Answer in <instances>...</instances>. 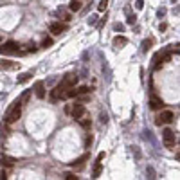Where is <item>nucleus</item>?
Listing matches in <instances>:
<instances>
[{
	"mask_svg": "<svg viewBox=\"0 0 180 180\" xmlns=\"http://www.w3.org/2000/svg\"><path fill=\"white\" fill-rule=\"evenodd\" d=\"M20 115H22V103H20V99H16L11 104V108L7 110V114H5V122L11 124V122L20 119Z\"/></svg>",
	"mask_w": 180,
	"mask_h": 180,
	"instance_id": "obj_1",
	"label": "nucleus"
},
{
	"mask_svg": "<svg viewBox=\"0 0 180 180\" xmlns=\"http://www.w3.org/2000/svg\"><path fill=\"white\" fill-rule=\"evenodd\" d=\"M173 119H175V114L173 112H169V110H164V112H160L159 115H157V124L159 126H162V124H169V122H173Z\"/></svg>",
	"mask_w": 180,
	"mask_h": 180,
	"instance_id": "obj_2",
	"label": "nucleus"
},
{
	"mask_svg": "<svg viewBox=\"0 0 180 180\" xmlns=\"http://www.w3.org/2000/svg\"><path fill=\"white\" fill-rule=\"evenodd\" d=\"M20 51V45L16 41H7L4 45H0V52L2 54H16Z\"/></svg>",
	"mask_w": 180,
	"mask_h": 180,
	"instance_id": "obj_3",
	"label": "nucleus"
},
{
	"mask_svg": "<svg viewBox=\"0 0 180 180\" xmlns=\"http://www.w3.org/2000/svg\"><path fill=\"white\" fill-rule=\"evenodd\" d=\"M65 92H67V88L65 86H61V85H58V86H54L52 90H51V94H49V99L51 101H60V99H65Z\"/></svg>",
	"mask_w": 180,
	"mask_h": 180,
	"instance_id": "obj_4",
	"label": "nucleus"
},
{
	"mask_svg": "<svg viewBox=\"0 0 180 180\" xmlns=\"http://www.w3.org/2000/svg\"><path fill=\"white\" fill-rule=\"evenodd\" d=\"M162 137H164V144H166V148H173V146H175V132H173V130L166 128V130L162 132Z\"/></svg>",
	"mask_w": 180,
	"mask_h": 180,
	"instance_id": "obj_5",
	"label": "nucleus"
},
{
	"mask_svg": "<svg viewBox=\"0 0 180 180\" xmlns=\"http://www.w3.org/2000/svg\"><path fill=\"white\" fill-rule=\"evenodd\" d=\"M76 83H78V76L76 74H67L60 85L65 86V88H72V86H76Z\"/></svg>",
	"mask_w": 180,
	"mask_h": 180,
	"instance_id": "obj_6",
	"label": "nucleus"
},
{
	"mask_svg": "<svg viewBox=\"0 0 180 180\" xmlns=\"http://www.w3.org/2000/svg\"><path fill=\"white\" fill-rule=\"evenodd\" d=\"M70 114H72L74 119H79V117H83V115L86 114V110H85V106H83L81 103H78V104H74V106L70 108Z\"/></svg>",
	"mask_w": 180,
	"mask_h": 180,
	"instance_id": "obj_7",
	"label": "nucleus"
},
{
	"mask_svg": "<svg viewBox=\"0 0 180 180\" xmlns=\"http://www.w3.org/2000/svg\"><path fill=\"white\" fill-rule=\"evenodd\" d=\"M150 108L151 110H162L164 108V101L157 97V96H151V99H150Z\"/></svg>",
	"mask_w": 180,
	"mask_h": 180,
	"instance_id": "obj_8",
	"label": "nucleus"
},
{
	"mask_svg": "<svg viewBox=\"0 0 180 180\" xmlns=\"http://www.w3.org/2000/svg\"><path fill=\"white\" fill-rule=\"evenodd\" d=\"M20 63L16 61H9V60H0V69L2 70H11V69H18Z\"/></svg>",
	"mask_w": 180,
	"mask_h": 180,
	"instance_id": "obj_9",
	"label": "nucleus"
},
{
	"mask_svg": "<svg viewBox=\"0 0 180 180\" xmlns=\"http://www.w3.org/2000/svg\"><path fill=\"white\" fill-rule=\"evenodd\" d=\"M34 94H36L38 99H43V97H45V85H43V81H36V85H34Z\"/></svg>",
	"mask_w": 180,
	"mask_h": 180,
	"instance_id": "obj_10",
	"label": "nucleus"
},
{
	"mask_svg": "<svg viewBox=\"0 0 180 180\" xmlns=\"http://www.w3.org/2000/svg\"><path fill=\"white\" fill-rule=\"evenodd\" d=\"M65 29H67V25H63V23H56V22H54V23H51V27H49V31H51V33H52L54 36L61 34V33H63Z\"/></svg>",
	"mask_w": 180,
	"mask_h": 180,
	"instance_id": "obj_11",
	"label": "nucleus"
},
{
	"mask_svg": "<svg viewBox=\"0 0 180 180\" xmlns=\"http://www.w3.org/2000/svg\"><path fill=\"white\" fill-rule=\"evenodd\" d=\"M88 159H90V155H88V153L81 155L79 159H76L74 162H72V168H78V169H81V168H83V164H85V162H86Z\"/></svg>",
	"mask_w": 180,
	"mask_h": 180,
	"instance_id": "obj_12",
	"label": "nucleus"
},
{
	"mask_svg": "<svg viewBox=\"0 0 180 180\" xmlns=\"http://www.w3.org/2000/svg\"><path fill=\"white\" fill-rule=\"evenodd\" d=\"M126 43H128V40H126L124 36H115V38H114V47H115V49H122Z\"/></svg>",
	"mask_w": 180,
	"mask_h": 180,
	"instance_id": "obj_13",
	"label": "nucleus"
},
{
	"mask_svg": "<svg viewBox=\"0 0 180 180\" xmlns=\"http://www.w3.org/2000/svg\"><path fill=\"white\" fill-rule=\"evenodd\" d=\"M15 162H16V159H13V157H7V155L2 157V166H5V168H13Z\"/></svg>",
	"mask_w": 180,
	"mask_h": 180,
	"instance_id": "obj_14",
	"label": "nucleus"
},
{
	"mask_svg": "<svg viewBox=\"0 0 180 180\" xmlns=\"http://www.w3.org/2000/svg\"><path fill=\"white\" fill-rule=\"evenodd\" d=\"M101 169H103V166H101V160H97L96 164H94V171H92V178H97L101 175Z\"/></svg>",
	"mask_w": 180,
	"mask_h": 180,
	"instance_id": "obj_15",
	"label": "nucleus"
},
{
	"mask_svg": "<svg viewBox=\"0 0 180 180\" xmlns=\"http://www.w3.org/2000/svg\"><path fill=\"white\" fill-rule=\"evenodd\" d=\"M31 78H33V72H23V74H20L16 78V83H25V81H29Z\"/></svg>",
	"mask_w": 180,
	"mask_h": 180,
	"instance_id": "obj_16",
	"label": "nucleus"
},
{
	"mask_svg": "<svg viewBox=\"0 0 180 180\" xmlns=\"http://www.w3.org/2000/svg\"><path fill=\"white\" fill-rule=\"evenodd\" d=\"M69 9H70V11H79V9H81V2H79V0H70Z\"/></svg>",
	"mask_w": 180,
	"mask_h": 180,
	"instance_id": "obj_17",
	"label": "nucleus"
},
{
	"mask_svg": "<svg viewBox=\"0 0 180 180\" xmlns=\"http://www.w3.org/2000/svg\"><path fill=\"white\" fill-rule=\"evenodd\" d=\"M36 49H38V47H36V43H34V41H29V43L25 45V52H34Z\"/></svg>",
	"mask_w": 180,
	"mask_h": 180,
	"instance_id": "obj_18",
	"label": "nucleus"
},
{
	"mask_svg": "<svg viewBox=\"0 0 180 180\" xmlns=\"http://www.w3.org/2000/svg\"><path fill=\"white\" fill-rule=\"evenodd\" d=\"M29 97H31V90H25V92L22 94V97H20V103L22 104H25V103L29 101Z\"/></svg>",
	"mask_w": 180,
	"mask_h": 180,
	"instance_id": "obj_19",
	"label": "nucleus"
},
{
	"mask_svg": "<svg viewBox=\"0 0 180 180\" xmlns=\"http://www.w3.org/2000/svg\"><path fill=\"white\" fill-rule=\"evenodd\" d=\"M51 45H52V38H47V36H45L40 43V47H43V49H47V47H51Z\"/></svg>",
	"mask_w": 180,
	"mask_h": 180,
	"instance_id": "obj_20",
	"label": "nucleus"
},
{
	"mask_svg": "<svg viewBox=\"0 0 180 180\" xmlns=\"http://www.w3.org/2000/svg\"><path fill=\"white\" fill-rule=\"evenodd\" d=\"M88 92H90V88H88V86H85V85H83V86H79V88H76V94H78V96L88 94Z\"/></svg>",
	"mask_w": 180,
	"mask_h": 180,
	"instance_id": "obj_21",
	"label": "nucleus"
},
{
	"mask_svg": "<svg viewBox=\"0 0 180 180\" xmlns=\"http://www.w3.org/2000/svg\"><path fill=\"white\" fill-rule=\"evenodd\" d=\"M108 7V0H99V5H97V9L99 11H104Z\"/></svg>",
	"mask_w": 180,
	"mask_h": 180,
	"instance_id": "obj_22",
	"label": "nucleus"
},
{
	"mask_svg": "<svg viewBox=\"0 0 180 180\" xmlns=\"http://www.w3.org/2000/svg\"><path fill=\"white\" fill-rule=\"evenodd\" d=\"M150 47H151V40H144L142 41V51H144V52H146Z\"/></svg>",
	"mask_w": 180,
	"mask_h": 180,
	"instance_id": "obj_23",
	"label": "nucleus"
},
{
	"mask_svg": "<svg viewBox=\"0 0 180 180\" xmlns=\"http://www.w3.org/2000/svg\"><path fill=\"white\" fill-rule=\"evenodd\" d=\"M128 23H130V25H133V23H135V22H137V16H135V15H128Z\"/></svg>",
	"mask_w": 180,
	"mask_h": 180,
	"instance_id": "obj_24",
	"label": "nucleus"
},
{
	"mask_svg": "<svg viewBox=\"0 0 180 180\" xmlns=\"http://www.w3.org/2000/svg\"><path fill=\"white\" fill-rule=\"evenodd\" d=\"M78 121H81V124H83L85 128H88V126H90V121H88V119H85V115H83V117H79Z\"/></svg>",
	"mask_w": 180,
	"mask_h": 180,
	"instance_id": "obj_25",
	"label": "nucleus"
},
{
	"mask_svg": "<svg viewBox=\"0 0 180 180\" xmlns=\"http://www.w3.org/2000/svg\"><path fill=\"white\" fill-rule=\"evenodd\" d=\"M65 178H67V180H78V177H76V175H72V173H67V175H65Z\"/></svg>",
	"mask_w": 180,
	"mask_h": 180,
	"instance_id": "obj_26",
	"label": "nucleus"
},
{
	"mask_svg": "<svg viewBox=\"0 0 180 180\" xmlns=\"http://www.w3.org/2000/svg\"><path fill=\"white\" fill-rule=\"evenodd\" d=\"M135 7H137V9H142V7H144V2H142V0H137V2H135Z\"/></svg>",
	"mask_w": 180,
	"mask_h": 180,
	"instance_id": "obj_27",
	"label": "nucleus"
},
{
	"mask_svg": "<svg viewBox=\"0 0 180 180\" xmlns=\"http://www.w3.org/2000/svg\"><path fill=\"white\" fill-rule=\"evenodd\" d=\"M7 178V173H5V171H2V173H0V180H5Z\"/></svg>",
	"mask_w": 180,
	"mask_h": 180,
	"instance_id": "obj_28",
	"label": "nucleus"
},
{
	"mask_svg": "<svg viewBox=\"0 0 180 180\" xmlns=\"http://www.w3.org/2000/svg\"><path fill=\"white\" fill-rule=\"evenodd\" d=\"M157 15H159V16H164V15H166V9H159V13H157Z\"/></svg>",
	"mask_w": 180,
	"mask_h": 180,
	"instance_id": "obj_29",
	"label": "nucleus"
},
{
	"mask_svg": "<svg viewBox=\"0 0 180 180\" xmlns=\"http://www.w3.org/2000/svg\"><path fill=\"white\" fill-rule=\"evenodd\" d=\"M103 159H104V151H101L99 155H97V160H103Z\"/></svg>",
	"mask_w": 180,
	"mask_h": 180,
	"instance_id": "obj_30",
	"label": "nucleus"
}]
</instances>
